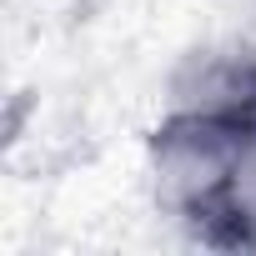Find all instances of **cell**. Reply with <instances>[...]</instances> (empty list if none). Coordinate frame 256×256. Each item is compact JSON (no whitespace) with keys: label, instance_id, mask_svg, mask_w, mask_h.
<instances>
[{"label":"cell","instance_id":"1","mask_svg":"<svg viewBox=\"0 0 256 256\" xmlns=\"http://www.w3.org/2000/svg\"><path fill=\"white\" fill-rule=\"evenodd\" d=\"M201 241H206V246L256 251V116L246 120V131H241L231 176H226V186H221V196H216V211H211L206 226H201Z\"/></svg>","mask_w":256,"mask_h":256}]
</instances>
